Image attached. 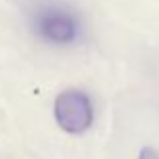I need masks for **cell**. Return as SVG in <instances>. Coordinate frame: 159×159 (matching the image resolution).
Masks as SVG:
<instances>
[{
  "label": "cell",
  "instance_id": "6da1fadb",
  "mask_svg": "<svg viewBox=\"0 0 159 159\" xmlns=\"http://www.w3.org/2000/svg\"><path fill=\"white\" fill-rule=\"evenodd\" d=\"M32 30L51 44H73L81 36V22L77 14L57 2H44L32 10Z\"/></svg>",
  "mask_w": 159,
  "mask_h": 159
},
{
  "label": "cell",
  "instance_id": "7a4b0ae2",
  "mask_svg": "<svg viewBox=\"0 0 159 159\" xmlns=\"http://www.w3.org/2000/svg\"><path fill=\"white\" fill-rule=\"evenodd\" d=\"M54 121L57 125L66 133H79L87 131L93 125L95 109L89 95L79 89H66L54 99Z\"/></svg>",
  "mask_w": 159,
  "mask_h": 159
},
{
  "label": "cell",
  "instance_id": "3957f363",
  "mask_svg": "<svg viewBox=\"0 0 159 159\" xmlns=\"http://www.w3.org/2000/svg\"><path fill=\"white\" fill-rule=\"evenodd\" d=\"M137 159H159V153L153 147H143L139 151V155H137Z\"/></svg>",
  "mask_w": 159,
  "mask_h": 159
}]
</instances>
